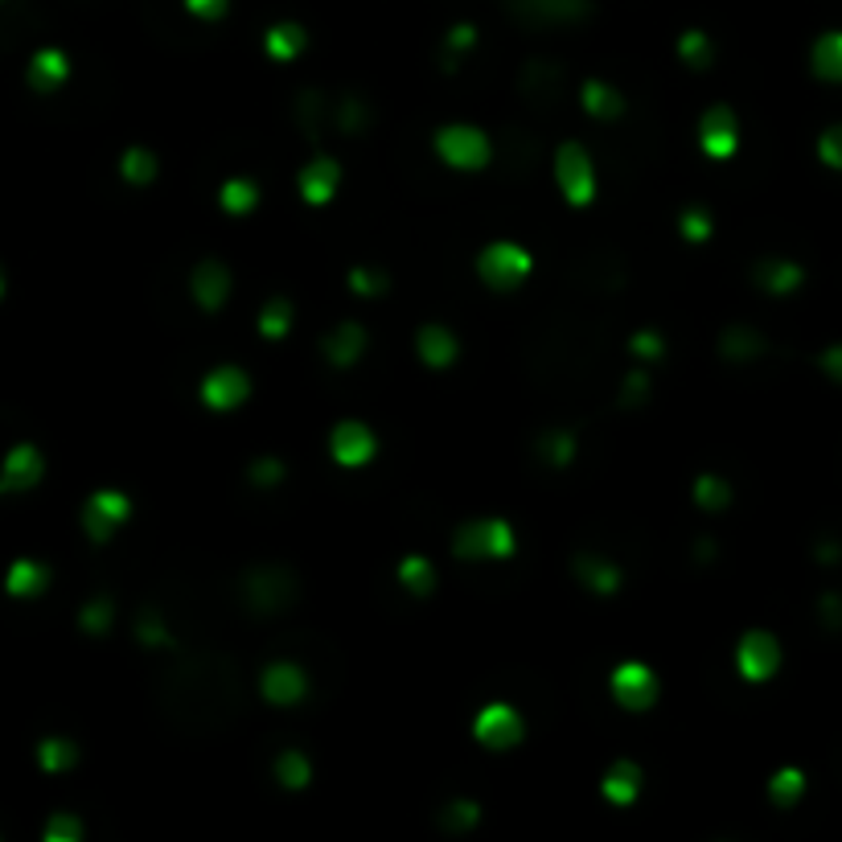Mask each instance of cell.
<instances>
[{
  "instance_id": "cell-1",
  "label": "cell",
  "mask_w": 842,
  "mask_h": 842,
  "mask_svg": "<svg viewBox=\"0 0 842 842\" xmlns=\"http://www.w3.org/2000/svg\"><path fill=\"white\" fill-rule=\"evenodd\" d=\"M161 715L181 731L206 736L239 715V670L230 657L198 654L173 666L161 682Z\"/></svg>"
},
{
  "instance_id": "cell-2",
  "label": "cell",
  "mask_w": 842,
  "mask_h": 842,
  "mask_svg": "<svg viewBox=\"0 0 842 842\" xmlns=\"http://www.w3.org/2000/svg\"><path fill=\"white\" fill-rule=\"evenodd\" d=\"M297 596H300L297 571H288L280 563H260V567H251L243 576L247 608L260 613V617H276L288 604H297Z\"/></svg>"
},
{
  "instance_id": "cell-3",
  "label": "cell",
  "mask_w": 842,
  "mask_h": 842,
  "mask_svg": "<svg viewBox=\"0 0 842 842\" xmlns=\"http://www.w3.org/2000/svg\"><path fill=\"white\" fill-rule=\"evenodd\" d=\"M456 560H510L514 555V526L505 518H473L452 535Z\"/></svg>"
},
{
  "instance_id": "cell-4",
  "label": "cell",
  "mask_w": 842,
  "mask_h": 842,
  "mask_svg": "<svg viewBox=\"0 0 842 842\" xmlns=\"http://www.w3.org/2000/svg\"><path fill=\"white\" fill-rule=\"evenodd\" d=\"M555 181H560L563 198L571 206H588L596 198V168H592V156H588L583 144L563 140L560 152H555Z\"/></svg>"
},
{
  "instance_id": "cell-5",
  "label": "cell",
  "mask_w": 842,
  "mask_h": 842,
  "mask_svg": "<svg viewBox=\"0 0 842 842\" xmlns=\"http://www.w3.org/2000/svg\"><path fill=\"white\" fill-rule=\"evenodd\" d=\"M530 251L518 243H489L481 255H477V272H481V280L493 288V292H510V288H518V284L530 276Z\"/></svg>"
},
{
  "instance_id": "cell-6",
  "label": "cell",
  "mask_w": 842,
  "mask_h": 842,
  "mask_svg": "<svg viewBox=\"0 0 842 842\" xmlns=\"http://www.w3.org/2000/svg\"><path fill=\"white\" fill-rule=\"evenodd\" d=\"M436 152L452 168H481L493 156L489 136L481 128H473V124H444L436 131Z\"/></svg>"
},
{
  "instance_id": "cell-7",
  "label": "cell",
  "mask_w": 842,
  "mask_h": 842,
  "mask_svg": "<svg viewBox=\"0 0 842 842\" xmlns=\"http://www.w3.org/2000/svg\"><path fill=\"white\" fill-rule=\"evenodd\" d=\"M473 736H477V744H486V749L510 752V749H518V744H523L526 724L514 707H505V703H489V707H481L477 719H473Z\"/></svg>"
},
{
  "instance_id": "cell-8",
  "label": "cell",
  "mask_w": 842,
  "mask_h": 842,
  "mask_svg": "<svg viewBox=\"0 0 842 842\" xmlns=\"http://www.w3.org/2000/svg\"><path fill=\"white\" fill-rule=\"evenodd\" d=\"M131 502L115 489H95L87 505H83V530L91 535V543H112L115 526L128 523Z\"/></svg>"
},
{
  "instance_id": "cell-9",
  "label": "cell",
  "mask_w": 842,
  "mask_h": 842,
  "mask_svg": "<svg viewBox=\"0 0 842 842\" xmlns=\"http://www.w3.org/2000/svg\"><path fill=\"white\" fill-rule=\"evenodd\" d=\"M736 666L740 674L749 678V682H768L777 666H781V645H777V637L765 633V629H752V633L740 637V645H736Z\"/></svg>"
},
{
  "instance_id": "cell-10",
  "label": "cell",
  "mask_w": 842,
  "mask_h": 842,
  "mask_svg": "<svg viewBox=\"0 0 842 842\" xmlns=\"http://www.w3.org/2000/svg\"><path fill=\"white\" fill-rule=\"evenodd\" d=\"M613 694H617V703L625 712H650L657 703V678L650 666H641V662H625L613 670Z\"/></svg>"
},
{
  "instance_id": "cell-11",
  "label": "cell",
  "mask_w": 842,
  "mask_h": 842,
  "mask_svg": "<svg viewBox=\"0 0 842 842\" xmlns=\"http://www.w3.org/2000/svg\"><path fill=\"white\" fill-rule=\"evenodd\" d=\"M523 25H576L592 13V0H505Z\"/></svg>"
},
{
  "instance_id": "cell-12",
  "label": "cell",
  "mask_w": 842,
  "mask_h": 842,
  "mask_svg": "<svg viewBox=\"0 0 842 842\" xmlns=\"http://www.w3.org/2000/svg\"><path fill=\"white\" fill-rule=\"evenodd\" d=\"M329 452H334L337 465L357 468V465H366V461H375L378 440L362 419H341L334 428V436H329Z\"/></svg>"
},
{
  "instance_id": "cell-13",
  "label": "cell",
  "mask_w": 842,
  "mask_h": 842,
  "mask_svg": "<svg viewBox=\"0 0 842 842\" xmlns=\"http://www.w3.org/2000/svg\"><path fill=\"white\" fill-rule=\"evenodd\" d=\"M309 691V674L300 670L297 662H272L260 674V694L272 707H292Z\"/></svg>"
},
{
  "instance_id": "cell-14",
  "label": "cell",
  "mask_w": 842,
  "mask_h": 842,
  "mask_svg": "<svg viewBox=\"0 0 842 842\" xmlns=\"http://www.w3.org/2000/svg\"><path fill=\"white\" fill-rule=\"evenodd\" d=\"M247 394H251V378L239 366H218L202 382V403L210 412H235L239 403H247Z\"/></svg>"
},
{
  "instance_id": "cell-15",
  "label": "cell",
  "mask_w": 842,
  "mask_h": 842,
  "mask_svg": "<svg viewBox=\"0 0 842 842\" xmlns=\"http://www.w3.org/2000/svg\"><path fill=\"white\" fill-rule=\"evenodd\" d=\"M699 144H703V152L715 156V161L736 156V149H740V124H736V112L719 103V108H712V112L703 115V124H699Z\"/></svg>"
},
{
  "instance_id": "cell-16",
  "label": "cell",
  "mask_w": 842,
  "mask_h": 842,
  "mask_svg": "<svg viewBox=\"0 0 842 842\" xmlns=\"http://www.w3.org/2000/svg\"><path fill=\"white\" fill-rule=\"evenodd\" d=\"M46 473V461L34 444H17L9 449L4 465H0V493H17V489H34Z\"/></svg>"
},
{
  "instance_id": "cell-17",
  "label": "cell",
  "mask_w": 842,
  "mask_h": 842,
  "mask_svg": "<svg viewBox=\"0 0 842 842\" xmlns=\"http://www.w3.org/2000/svg\"><path fill=\"white\" fill-rule=\"evenodd\" d=\"M189 292H193V300H198L206 313L223 309V300L230 297V267L218 260H202L193 267V276H189Z\"/></svg>"
},
{
  "instance_id": "cell-18",
  "label": "cell",
  "mask_w": 842,
  "mask_h": 842,
  "mask_svg": "<svg viewBox=\"0 0 842 842\" xmlns=\"http://www.w3.org/2000/svg\"><path fill=\"white\" fill-rule=\"evenodd\" d=\"M337 186H341V165H337L334 156H313L309 165L300 168V198L313 202V206L329 202L337 193Z\"/></svg>"
},
{
  "instance_id": "cell-19",
  "label": "cell",
  "mask_w": 842,
  "mask_h": 842,
  "mask_svg": "<svg viewBox=\"0 0 842 842\" xmlns=\"http://www.w3.org/2000/svg\"><path fill=\"white\" fill-rule=\"evenodd\" d=\"M321 350H325V357H329L334 366H354L357 357H362V350H366V329H362L357 321H341V325H334V329L325 334Z\"/></svg>"
},
{
  "instance_id": "cell-20",
  "label": "cell",
  "mask_w": 842,
  "mask_h": 842,
  "mask_svg": "<svg viewBox=\"0 0 842 842\" xmlns=\"http://www.w3.org/2000/svg\"><path fill=\"white\" fill-rule=\"evenodd\" d=\"M415 350H419V357L428 362L431 370H444V366H452L456 354H461V341H456V334L444 329V325H424V329L415 334Z\"/></svg>"
},
{
  "instance_id": "cell-21",
  "label": "cell",
  "mask_w": 842,
  "mask_h": 842,
  "mask_svg": "<svg viewBox=\"0 0 842 842\" xmlns=\"http://www.w3.org/2000/svg\"><path fill=\"white\" fill-rule=\"evenodd\" d=\"M29 87L34 91H58L66 78H71V62H66V54L62 50H38V54L29 58Z\"/></svg>"
},
{
  "instance_id": "cell-22",
  "label": "cell",
  "mask_w": 842,
  "mask_h": 842,
  "mask_svg": "<svg viewBox=\"0 0 842 842\" xmlns=\"http://www.w3.org/2000/svg\"><path fill=\"white\" fill-rule=\"evenodd\" d=\"M752 276H756V284H761L765 292H772V297H789V292H797L805 284V272L789 260H761Z\"/></svg>"
},
{
  "instance_id": "cell-23",
  "label": "cell",
  "mask_w": 842,
  "mask_h": 842,
  "mask_svg": "<svg viewBox=\"0 0 842 842\" xmlns=\"http://www.w3.org/2000/svg\"><path fill=\"white\" fill-rule=\"evenodd\" d=\"M600 793H604L613 805H633L637 793H641V765H637V761H617V765L604 772Z\"/></svg>"
},
{
  "instance_id": "cell-24",
  "label": "cell",
  "mask_w": 842,
  "mask_h": 842,
  "mask_svg": "<svg viewBox=\"0 0 842 842\" xmlns=\"http://www.w3.org/2000/svg\"><path fill=\"white\" fill-rule=\"evenodd\" d=\"M571 571H576V580L583 588H592L600 596H608V592H617L620 588V567L608 560H600V555H576L571 560Z\"/></svg>"
},
{
  "instance_id": "cell-25",
  "label": "cell",
  "mask_w": 842,
  "mask_h": 842,
  "mask_svg": "<svg viewBox=\"0 0 842 842\" xmlns=\"http://www.w3.org/2000/svg\"><path fill=\"white\" fill-rule=\"evenodd\" d=\"M304 46H309V34H304V25L297 21H276L267 34H263V50L276 58V62H292V58L304 54Z\"/></svg>"
},
{
  "instance_id": "cell-26",
  "label": "cell",
  "mask_w": 842,
  "mask_h": 842,
  "mask_svg": "<svg viewBox=\"0 0 842 842\" xmlns=\"http://www.w3.org/2000/svg\"><path fill=\"white\" fill-rule=\"evenodd\" d=\"M4 588L9 596H41L50 588V567L38 560H17L4 576Z\"/></svg>"
},
{
  "instance_id": "cell-27",
  "label": "cell",
  "mask_w": 842,
  "mask_h": 842,
  "mask_svg": "<svg viewBox=\"0 0 842 842\" xmlns=\"http://www.w3.org/2000/svg\"><path fill=\"white\" fill-rule=\"evenodd\" d=\"M765 350H768L765 337L756 334V329H749V325H731L719 337V354L728 357V362H752V357H761Z\"/></svg>"
},
{
  "instance_id": "cell-28",
  "label": "cell",
  "mask_w": 842,
  "mask_h": 842,
  "mask_svg": "<svg viewBox=\"0 0 842 842\" xmlns=\"http://www.w3.org/2000/svg\"><path fill=\"white\" fill-rule=\"evenodd\" d=\"M583 112L592 115V120H617L625 112V99H620L617 87H608V83H600V78H588L583 83Z\"/></svg>"
},
{
  "instance_id": "cell-29",
  "label": "cell",
  "mask_w": 842,
  "mask_h": 842,
  "mask_svg": "<svg viewBox=\"0 0 842 842\" xmlns=\"http://www.w3.org/2000/svg\"><path fill=\"white\" fill-rule=\"evenodd\" d=\"M814 75L826 78V83H842V29H830L822 38L814 41Z\"/></svg>"
},
{
  "instance_id": "cell-30",
  "label": "cell",
  "mask_w": 842,
  "mask_h": 842,
  "mask_svg": "<svg viewBox=\"0 0 842 842\" xmlns=\"http://www.w3.org/2000/svg\"><path fill=\"white\" fill-rule=\"evenodd\" d=\"M38 765L46 772H66V768L78 765V744L66 740V736H46L38 744Z\"/></svg>"
},
{
  "instance_id": "cell-31",
  "label": "cell",
  "mask_w": 842,
  "mask_h": 842,
  "mask_svg": "<svg viewBox=\"0 0 842 842\" xmlns=\"http://www.w3.org/2000/svg\"><path fill=\"white\" fill-rule=\"evenodd\" d=\"M218 202H223L226 214H235V218H243L251 210L260 206V186L255 181H247V177H230L218 193Z\"/></svg>"
},
{
  "instance_id": "cell-32",
  "label": "cell",
  "mask_w": 842,
  "mask_h": 842,
  "mask_svg": "<svg viewBox=\"0 0 842 842\" xmlns=\"http://www.w3.org/2000/svg\"><path fill=\"white\" fill-rule=\"evenodd\" d=\"M694 505H699V510H707V514L728 510V505H731V486L724 481V477H715V473H703V477L694 481Z\"/></svg>"
},
{
  "instance_id": "cell-33",
  "label": "cell",
  "mask_w": 842,
  "mask_h": 842,
  "mask_svg": "<svg viewBox=\"0 0 842 842\" xmlns=\"http://www.w3.org/2000/svg\"><path fill=\"white\" fill-rule=\"evenodd\" d=\"M477 822H481V805L468 802V797H456V802L440 809V830L444 834H468Z\"/></svg>"
},
{
  "instance_id": "cell-34",
  "label": "cell",
  "mask_w": 842,
  "mask_h": 842,
  "mask_svg": "<svg viewBox=\"0 0 842 842\" xmlns=\"http://www.w3.org/2000/svg\"><path fill=\"white\" fill-rule=\"evenodd\" d=\"M276 781H280L284 789H304L309 781H313V765H309V756L297 749H288L276 756Z\"/></svg>"
},
{
  "instance_id": "cell-35",
  "label": "cell",
  "mask_w": 842,
  "mask_h": 842,
  "mask_svg": "<svg viewBox=\"0 0 842 842\" xmlns=\"http://www.w3.org/2000/svg\"><path fill=\"white\" fill-rule=\"evenodd\" d=\"M399 583L407 592H415V596H428L431 588H436V567L424 555H407V560L399 563Z\"/></svg>"
},
{
  "instance_id": "cell-36",
  "label": "cell",
  "mask_w": 842,
  "mask_h": 842,
  "mask_svg": "<svg viewBox=\"0 0 842 842\" xmlns=\"http://www.w3.org/2000/svg\"><path fill=\"white\" fill-rule=\"evenodd\" d=\"M678 58H682L687 66H694V71H707V66L715 62L712 38H707L703 29H687V34L678 38Z\"/></svg>"
},
{
  "instance_id": "cell-37",
  "label": "cell",
  "mask_w": 842,
  "mask_h": 842,
  "mask_svg": "<svg viewBox=\"0 0 842 842\" xmlns=\"http://www.w3.org/2000/svg\"><path fill=\"white\" fill-rule=\"evenodd\" d=\"M120 173H124L128 186H149L152 177H156V152L136 144V149H128L120 156Z\"/></svg>"
},
{
  "instance_id": "cell-38",
  "label": "cell",
  "mask_w": 842,
  "mask_h": 842,
  "mask_svg": "<svg viewBox=\"0 0 842 842\" xmlns=\"http://www.w3.org/2000/svg\"><path fill=\"white\" fill-rule=\"evenodd\" d=\"M802 793H805L802 768H781V772L768 781V797H772V805H781V809L802 802Z\"/></svg>"
},
{
  "instance_id": "cell-39",
  "label": "cell",
  "mask_w": 842,
  "mask_h": 842,
  "mask_svg": "<svg viewBox=\"0 0 842 842\" xmlns=\"http://www.w3.org/2000/svg\"><path fill=\"white\" fill-rule=\"evenodd\" d=\"M288 329H292V304L284 297H272L260 313V334L267 337V341H280Z\"/></svg>"
},
{
  "instance_id": "cell-40",
  "label": "cell",
  "mask_w": 842,
  "mask_h": 842,
  "mask_svg": "<svg viewBox=\"0 0 842 842\" xmlns=\"http://www.w3.org/2000/svg\"><path fill=\"white\" fill-rule=\"evenodd\" d=\"M539 456H543L546 465H571V456H576V436L571 431H543L539 436Z\"/></svg>"
},
{
  "instance_id": "cell-41",
  "label": "cell",
  "mask_w": 842,
  "mask_h": 842,
  "mask_svg": "<svg viewBox=\"0 0 842 842\" xmlns=\"http://www.w3.org/2000/svg\"><path fill=\"white\" fill-rule=\"evenodd\" d=\"M115 620V604L112 596H95L83 604V613H78V625L87 629V633H108Z\"/></svg>"
},
{
  "instance_id": "cell-42",
  "label": "cell",
  "mask_w": 842,
  "mask_h": 842,
  "mask_svg": "<svg viewBox=\"0 0 842 842\" xmlns=\"http://www.w3.org/2000/svg\"><path fill=\"white\" fill-rule=\"evenodd\" d=\"M350 288H354L357 297H382L391 288V276L382 267H354L350 272Z\"/></svg>"
},
{
  "instance_id": "cell-43",
  "label": "cell",
  "mask_w": 842,
  "mask_h": 842,
  "mask_svg": "<svg viewBox=\"0 0 842 842\" xmlns=\"http://www.w3.org/2000/svg\"><path fill=\"white\" fill-rule=\"evenodd\" d=\"M678 230H682L691 243H707V239H712V230H715V218L703 206H691V210H682Z\"/></svg>"
},
{
  "instance_id": "cell-44",
  "label": "cell",
  "mask_w": 842,
  "mask_h": 842,
  "mask_svg": "<svg viewBox=\"0 0 842 842\" xmlns=\"http://www.w3.org/2000/svg\"><path fill=\"white\" fill-rule=\"evenodd\" d=\"M247 477H251V481H255L260 489H276L284 477H288V468H284L280 456H260V461H251Z\"/></svg>"
},
{
  "instance_id": "cell-45",
  "label": "cell",
  "mask_w": 842,
  "mask_h": 842,
  "mask_svg": "<svg viewBox=\"0 0 842 842\" xmlns=\"http://www.w3.org/2000/svg\"><path fill=\"white\" fill-rule=\"evenodd\" d=\"M136 637H140V645H149V650H156V645H173L165 620L156 617V613H140V617H136Z\"/></svg>"
},
{
  "instance_id": "cell-46",
  "label": "cell",
  "mask_w": 842,
  "mask_h": 842,
  "mask_svg": "<svg viewBox=\"0 0 842 842\" xmlns=\"http://www.w3.org/2000/svg\"><path fill=\"white\" fill-rule=\"evenodd\" d=\"M46 842H83V818H75V814H54L46 822Z\"/></svg>"
},
{
  "instance_id": "cell-47",
  "label": "cell",
  "mask_w": 842,
  "mask_h": 842,
  "mask_svg": "<svg viewBox=\"0 0 842 842\" xmlns=\"http://www.w3.org/2000/svg\"><path fill=\"white\" fill-rule=\"evenodd\" d=\"M366 124H370L366 103H362V99H345V103H341V112H337V128H341V131H362Z\"/></svg>"
},
{
  "instance_id": "cell-48",
  "label": "cell",
  "mask_w": 842,
  "mask_h": 842,
  "mask_svg": "<svg viewBox=\"0 0 842 842\" xmlns=\"http://www.w3.org/2000/svg\"><path fill=\"white\" fill-rule=\"evenodd\" d=\"M818 156H822L830 168H842V124H830V128L818 136Z\"/></svg>"
},
{
  "instance_id": "cell-49",
  "label": "cell",
  "mask_w": 842,
  "mask_h": 842,
  "mask_svg": "<svg viewBox=\"0 0 842 842\" xmlns=\"http://www.w3.org/2000/svg\"><path fill=\"white\" fill-rule=\"evenodd\" d=\"M300 128L309 131L313 140H317V120H321V95L317 91H304L300 95Z\"/></svg>"
},
{
  "instance_id": "cell-50",
  "label": "cell",
  "mask_w": 842,
  "mask_h": 842,
  "mask_svg": "<svg viewBox=\"0 0 842 842\" xmlns=\"http://www.w3.org/2000/svg\"><path fill=\"white\" fill-rule=\"evenodd\" d=\"M629 350H633L637 357H650V362H657V357L666 354V341H662L657 334H650V329H641V334H633Z\"/></svg>"
},
{
  "instance_id": "cell-51",
  "label": "cell",
  "mask_w": 842,
  "mask_h": 842,
  "mask_svg": "<svg viewBox=\"0 0 842 842\" xmlns=\"http://www.w3.org/2000/svg\"><path fill=\"white\" fill-rule=\"evenodd\" d=\"M650 394V375L645 370H633V375L625 378V391H620V407H637L641 399Z\"/></svg>"
},
{
  "instance_id": "cell-52",
  "label": "cell",
  "mask_w": 842,
  "mask_h": 842,
  "mask_svg": "<svg viewBox=\"0 0 842 842\" xmlns=\"http://www.w3.org/2000/svg\"><path fill=\"white\" fill-rule=\"evenodd\" d=\"M226 4H230V0H186V9L198 21H223L226 17Z\"/></svg>"
},
{
  "instance_id": "cell-53",
  "label": "cell",
  "mask_w": 842,
  "mask_h": 842,
  "mask_svg": "<svg viewBox=\"0 0 842 842\" xmlns=\"http://www.w3.org/2000/svg\"><path fill=\"white\" fill-rule=\"evenodd\" d=\"M477 46V25H452L449 29V50L452 54H465V50H473Z\"/></svg>"
},
{
  "instance_id": "cell-54",
  "label": "cell",
  "mask_w": 842,
  "mask_h": 842,
  "mask_svg": "<svg viewBox=\"0 0 842 842\" xmlns=\"http://www.w3.org/2000/svg\"><path fill=\"white\" fill-rule=\"evenodd\" d=\"M818 366H822V370L834 378V382H842V345H830V350H822Z\"/></svg>"
},
{
  "instance_id": "cell-55",
  "label": "cell",
  "mask_w": 842,
  "mask_h": 842,
  "mask_svg": "<svg viewBox=\"0 0 842 842\" xmlns=\"http://www.w3.org/2000/svg\"><path fill=\"white\" fill-rule=\"evenodd\" d=\"M818 608H822L826 625H830V629H839V625H842V596H834V592H830V596H822V604H818Z\"/></svg>"
},
{
  "instance_id": "cell-56",
  "label": "cell",
  "mask_w": 842,
  "mask_h": 842,
  "mask_svg": "<svg viewBox=\"0 0 842 842\" xmlns=\"http://www.w3.org/2000/svg\"><path fill=\"white\" fill-rule=\"evenodd\" d=\"M694 555H699V560H712V555H715V543H712V539H699V551H694Z\"/></svg>"
},
{
  "instance_id": "cell-57",
  "label": "cell",
  "mask_w": 842,
  "mask_h": 842,
  "mask_svg": "<svg viewBox=\"0 0 842 842\" xmlns=\"http://www.w3.org/2000/svg\"><path fill=\"white\" fill-rule=\"evenodd\" d=\"M0 297H4V272H0Z\"/></svg>"
}]
</instances>
